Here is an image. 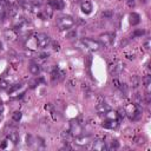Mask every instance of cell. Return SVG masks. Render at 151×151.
Instances as JSON below:
<instances>
[{
  "instance_id": "obj_1",
  "label": "cell",
  "mask_w": 151,
  "mask_h": 151,
  "mask_svg": "<svg viewBox=\"0 0 151 151\" xmlns=\"http://www.w3.org/2000/svg\"><path fill=\"white\" fill-rule=\"evenodd\" d=\"M74 25V20L71 17H60L57 20V26L59 27L60 31H67Z\"/></svg>"
},
{
  "instance_id": "obj_2",
  "label": "cell",
  "mask_w": 151,
  "mask_h": 151,
  "mask_svg": "<svg viewBox=\"0 0 151 151\" xmlns=\"http://www.w3.org/2000/svg\"><path fill=\"white\" fill-rule=\"evenodd\" d=\"M114 37H116V34L113 32H105L99 35V42L101 46H110L113 44Z\"/></svg>"
},
{
  "instance_id": "obj_3",
  "label": "cell",
  "mask_w": 151,
  "mask_h": 151,
  "mask_svg": "<svg viewBox=\"0 0 151 151\" xmlns=\"http://www.w3.org/2000/svg\"><path fill=\"white\" fill-rule=\"evenodd\" d=\"M125 113L131 118V119H137L138 116L140 114V110L138 107L137 104H129L126 107H125Z\"/></svg>"
},
{
  "instance_id": "obj_4",
  "label": "cell",
  "mask_w": 151,
  "mask_h": 151,
  "mask_svg": "<svg viewBox=\"0 0 151 151\" xmlns=\"http://www.w3.org/2000/svg\"><path fill=\"white\" fill-rule=\"evenodd\" d=\"M81 42H83V45H84L87 50H90V51H98V50L101 47V45H100L99 41L93 40V39H90V38H84V39L81 40Z\"/></svg>"
},
{
  "instance_id": "obj_5",
  "label": "cell",
  "mask_w": 151,
  "mask_h": 151,
  "mask_svg": "<svg viewBox=\"0 0 151 151\" xmlns=\"http://www.w3.org/2000/svg\"><path fill=\"white\" fill-rule=\"evenodd\" d=\"M35 38H37V45L40 48L47 47L50 45V42H51V38L45 33H39V34H37Z\"/></svg>"
},
{
  "instance_id": "obj_6",
  "label": "cell",
  "mask_w": 151,
  "mask_h": 151,
  "mask_svg": "<svg viewBox=\"0 0 151 151\" xmlns=\"http://www.w3.org/2000/svg\"><path fill=\"white\" fill-rule=\"evenodd\" d=\"M123 71V63L120 60H114L109 65V72L112 76H118Z\"/></svg>"
},
{
  "instance_id": "obj_7",
  "label": "cell",
  "mask_w": 151,
  "mask_h": 151,
  "mask_svg": "<svg viewBox=\"0 0 151 151\" xmlns=\"http://www.w3.org/2000/svg\"><path fill=\"white\" fill-rule=\"evenodd\" d=\"M70 133L71 136L73 137H78L80 134H83V126L80 123L78 122H71V125H70Z\"/></svg>"
},
{
  "instance_id": "obj_8",
  "label": "cell",
  "mask_w": 151,
  "mask_h": 151,
  "mask_svg": "<svg viewBox=\"0 0 151 151\" xmlns=\"http://www.w3.org/2000/svg\"><path fill=\"white\" fill-rule=\"evenodd\" d=\"M104 127H106V129H110V130H113V129H117L118 127V125H119V123H118V120L117 119H106L105 122H103V124H101Z\"/></svg>"
},
{
  "instance_id": "obj_9",
  "label": "cell",
  "mask_w": 151,
  "mask_h": 151,
  "mask_svg": "<svg viewBox=\"0 0 151 151\" xmlns=\"http://www.w3.org/2000/svg\"><path fill=\"white\" fill-rule=\"evenodd\" d=\"M48 5L53 8V9H63L65 7V2L64 0H48Z\"/></svg>"
},
{
  "instance_id": "obj_10",
  "label": "cell",
  "mask_w": 151,
  "mask_h": 151,
  "mask_svg": "<svg viewBox=\"0 0 151 151\" xmlns=\"http://www.w3.org/2000/svg\"><path fill=\"white\" fill-rule=\"evenodd\" d=\"M92 143V149H94V150H105L106 149V143L104 142V139H97V140H94V142H91Z\"/></svg>"
},
{
  "instance_id": "obj_11",
  "label": "cell",
  "mask_w": 151,
  "mask_h": 151,
  "mask_svg": "<svg viewBox=\"0 0 151 151\" xmlns=\"http://www.w3.org/2000/svg\"><path fill=\"white\" fill-rule=\"evenodd\" d=\"M80 9H81V12L83 13H85V14H90L91 12H92V4L90 2V1H83L81 2V5H80Z\"/></svg>"
},
{
  "instance_id": "obj_12",
  "label": "cell",
  "mask_w": 151,
  "mask_h": 151,
  "mask_svg": "<svg viewBox=\"0 0 151 151\" xmlns=\"http://www.w3.org/2000/svg\"><path fill=\"white\" fill-rule=\"evenodd\" d=\"M88 143H91L88 136H81V134H80V136L76 137V144H77V145L83 146V145H87Z\"/></svg>"
},
{
  "instance_id": "obj_13",
  "label": "cell",
  "mask_w": 151,
  "mask_h": 151,
  "mask_svg": "<svg viewBox=\"0 0 151 151\" xmlns=\"http://www.w3.org/2000/svg\"><path fill=\"white\" fill-rule=\"evenodd\" d=\"M63 76H64V72L60 71L58 67H53V68H52V72H51V78H52V80L61 79Z\"/></svg>"
},
{
  "instance_id": "obj_14",
  "label": "cell",
  "mask_w": 151,
  "mask_h": 151,
  "mask_svg": "<svg viewBox=\"0 0 151 151\" xmlns=\"http://www.w3.org/2000/svg\"><path fill=\"white\" fill-rule=\"evenodd\" d=\"M7 139L9 142H12L13 144H18L19 143V134H18V132L14 131V130L7 132Z\"/></svg>"
},
{
  "instance_id": "obj_15",
  "label": "cell",
  "mask_w": 151,
  "mask_h": 151,
  "mask_svg": "<svg viewBox=\"0 0 151 151\" xmlns=\"http://www.w3.org/2000/svg\"><path fill=\"white\" fill-rule=\"evenodd\" d=\"M4 35H5L6 40L12 41V40H15V38L18 37V32L15 29H7V31H5Z\"/></svg>"
},
{
  "instance_id": "obj_16",
  "label": "cell",
  "mask_w": 151,
  "mask_h": 151,
  "mask_svg": "<svg viewBox=\"0 0 151 151\" xmlns=\"http://www.w3.org/2000/svg\"><path fill=\"white\" fill-rule=\"evenodd\" d=\"M28 70H29V72H31L32 74H34V76L39 74V73H40V71H41L40 65H39L38 63H31V64H29V66H28Z\"/></svg>"
},
{
  "instance_id": "obj_17",
  "label": "cell",
  "mask_w": 151,
  "mask_h": 151,
  "mask_svg": "<svg viewBox=\"0 0 151 151\" xmlns=\"http://www.w3.org/2000/svg\"><path fill=\"white\" fill-rule=\"evenodd\" d=\"M25 45L27 46V48H31V50H34L35 47H38L37 45V38H33V37H28L26 39V42Z\"/></svg>"
},
{
  "instance_id": "obj_18",
  "label": "cell",
  "mask_w": 151,
  "mask_h": 151,
  "mask_svg": "<svg viewBox=\"0 0 151 151\" xmlns=\"http://www.w3.org/2000/svg\"><path fill=\"white\" fill-rule=\"evenodd\" d=\"M139 22H140V17H139V14L136 13V12H132V13L130 14V24H131L132 26H136V25H138Z\"/></svg>"
},
{
  "instance_id": "obj_19",
  "label": "cell",
  "mask_w": 151,
  "mask_h": 151,
  "mask_svg": "<svg viewBox=\"0 0 151 151\" xmlns=\"http://www.w3.org/2000/svg\"><path fill=\"white\" fill-rule=\"evenodd\" d=\"M96 110H97V112H98L99 114H103V113H105V112L109 110V106H107V104H105L104 101H100V103L97 104Z\"/></svg>"
},
{
  "instance_id": "obj_20",
  "label": "cell",
  "mask_w": 151,
  "mask_h": 151,
  "mask_svg": "<svg viewBox=\"0 0 151 151\" xmlns=\"http://www.w3.org/2000/svg\"><path fill=\"white\" fill-rule=\"evenodd\" d=\"M105 116H106V119H119V116H118V112L117 111H112V110H107L105 112Z\"/></svg>"
},
{
  "instance_id": "obj_21",
  "label": "cell",
  "mask_w": 151,
  "mask_h": 151,
  "mask_svg": "<svg viewBox=\"0 0 151 151\" xmlns=\"http://www.w3.org/2000/svg\"><path fill=\"white\" fill-rule=\"evenodd\" d=\"M7 12H8L9 17H14V15H17V14H18L19 8H18V6H15V5H9L8 9H6V13H7Z\"/></svg>"
},
{
  "instance_id": "obj_22",
  "label": "cell",
  "mask_w": 151,
  "mask_h": 151,
  "mask_svg": "<svg viewBox=\"0 0 151 151\" xmlns=\"http://www.w3.org/2000/svg\"><path fill=\"white\" fill-rule=\"evenodd\" d=\"M130 83H131V86L133 88H137L139 85H140V79L138 76H132L131 79H130Z\"/></svg>"
},
{
  "instance_id": "obj_23",
  "label": "cell",
  "mask_w": 151,
  "mask_h": 151,
  "mask_svg": "<svg viewBox=\"0 0 151 151\" xmlns=\"http://www.w3.org/2000/svg\"><path fill=\"white\" fill-rule=\"evenodd\" d=\"M118 147H119V143H118L116 139L111 140V142L109 143V145H106V149H109V150H116V149H118Z\"/></svg>"
},
{
  "instance_id": "obj_24",
  "label": "cell",
  "mask_w": 151,
  "mask_h": 151,
  "mask_svg": "<svg viewBox=\"0 0 151 151\" xmlns=\"http://www.w3.org/2000/svg\"><path fill=\"white\" fill-rule=\"evenodd\" d=\"M101 17L104 19H111L113 17V11L112 9H105L101 12Z\"/></svg>"
},
{
  "instance_id": "obj_25",
  "label": "cell",
  "mask_w": 151,
  "mask_h": 151,
  "mask_svg": "<svg viewBox=\"0 0 151 151\" xmlns=\"http://www.w3.org/2000/svg\"><path fill=\"white\" fill-rule=\"evenodd\" d=\"M143 84H144L146 91L149 92V88H150V85H151V77H150V76H145V77L143 78Z\"/></svg>"
},
{
  "instance_id": "obj_26",
  "label": "cell",
  "mask_w": 151,
  "mask_h": 151,
  "mask_svg": "<svg viewBox=\"0 0 151 151\" xmlns=\"http://www.w3.org/2000/svg\"><path fill=\"white\" fill-rule=\"evenodd\" d=\"M21 117H22V113H21L20 111H15V112L12 114V119H13V122H19V120L21 119Z\"/></svg>"
},
{
  "instance_id": "obj_27",
  "label": "cell",
  "mask_w": 151,
  "mask_h": 151,
  "mask_svg": "<svg viewBox=\"0 0 151 151\" xmlns=\"http://www.w3.org/2000/svg\"><path fill=\"white\" fill-rule=\"evenodd\" d=\"M5 14H6V7H5L4 2H2V1H0V21L4 19Z\"/></svg>"
},
{
  "instance_id": "obj_28",
  "label": "cell",
  "mask_w": 151,
  "mask_h": 151,
  "mask_svg": "<svg viewBox=\"0 0 151 151\" xmlns=\"http://www.w3.org/2000/svg\"><path fill=\"white\" fill-rule=\"evenodd\" d=\"M61 138L65 140V143H68V140H70V138H71L70 131H63V132H61Z\"/></svg>"
},
{
  "instance_id": "obj_29",
  "label": "cell",
  "mask_w": 151,
  "mask_h": 151,
  "mask_svg": "<svg viewBox=\"0 0 151 151\" xmlns=\"http://www.w3.org/2000/svg\"><path fill=\"white\" fill-rule=\"evenodd\" d=\"M65 37H66L67 39H73V38L77 37V31H76V29H70V31L66 33Z\"/></svg>"
},
{
  "instance_id": "obj_30",
  "label": "cell",
  "mask_w": 151,
  "mask_h": 151,
  "mask_svg": "<svg viewBox=\"0 0 151 151\" xmlns=\"http://www.w3.org/2000/svg\"><path fill=\"white\" fill-rule=\"evenodd\" d=\"M145 34V31L144 29H136L133 33H132V37H142Z\"/></svg>"
},
{
  "instance_id": "obj_31",
  "label": "cell",
  "mask_w": 151,
  "mask_h": 151,
  "mask_svg": "<svg viewBox=\"0 0 151 151\" xmlns=\"http://www.w3.org/2000/svg\"><path fill=\"white\" fill-rule=\"evenodd\" d=\"M21 87V85L20 84H17V85H14V86H12V87H9V90H8V92H9V94H12V93H14L17 90H19Z\"/></svg>"
},
{
  "instance_id": "obj_32",
  "label": "cell",
  "mask_w": 151,
  "mask_h": 151,
  "mask_svg": "<svg viewBox=\"0 0 151 151\" xmlns=\"http://www.w3.org/2000/svg\"><path fill=\"white\" fill-rule=\"evenodd\" d=\"M7 87H8V81H6L4 79H0V88L1 90H5Z\"/></svg>"
},
{
  "instance_id": "obj_33",
  "label": "cell",
  "mask_w": 151,
  "mask_h": 151,
  "mask_svg": "<svg viewBox=\"0 0 151 151\" xmlns=\"http://www.w3.org/2000/svg\"><path fill=\"white\" fill-rule=\"evenodd\" d=\"M112 84H113V86H114L116 88H119V86H120V84H122V83H120L117 78H113V79H112Z\"/></svg>"
},
{
  "instance_id": "obj_34",
  "label": "cell",
  "mask_w": 151,
  "mask_h": 151,
  "mask_svg": "<svg viewBox=\"0 0 151 151\" xmlns=\"http://www.w3.org/2000/svg\"><path fill=\"white\" fill-rule=\"evenodd\" d=\"M29 4H32V5H34V6H39V5H41V0H27Z\"/></svg>"
},
{
  "instance_id": "obj_35",
  "label": "cell",
  "mask_w": 151,
  "mask_h": 151,
  "mask_svg": "<svg viewBox=\"0 0 151 151\" xmlns=\"http://www.w3.org/2000/svg\"><path fill=\"white\" fill-rule=\"evenodd\" d=\"M150 42H151L150 39H146V40L144 41V48H145V50H149V48H150Z\"/></svg>"
},
{
  "instance_id": "obj_36",
  "label": "cell",
  "mask_w": 151,
  "mask_h": 151,
  "mask_svg": "<svg viewBox=\"0 0 151 151\" xmlns=\"http://www.w3.org/2000/svg\"><path fill=\"white\" fill-rule=\"evenodd\" d=\"M52 46H53V50L54 51H59L60 50V45H59V42H52Z\"/></svg>"
},
{
  "instance_id": "obj_37",
  "label": "cell",
  "mask_w": 151,
  "mask_h": 151,
  "mask_svg": "<svg viewBox=\"0 0 151 151\" xmlns=\"http://www.w3.org/2000/svg\"><path fill=\"white\" fill-rule=\"evenodd\" d=\"M126 2H127V5L130 7H134V5H136V1L134 0H126Z\"/></svg>"
},
{
  "instance_id": "obj_38",
  "label": "cell",
  "mask_w": 151,
  "mask_h": 151,
  "mask_svg": "<svg viewBox=\"0 0 151 151\" xmlns=\"http://www.w3.org/2000/svg\"><path fill=\"white\" fill-rule=\"evenodd\" d=\"M6 142H7V140H4V142L0 144V147H1V149H5V147H6Z\"/></svg>"
},
{
  "instance_id": "obj_39",
  "label": "cell",
  "mask_w": 151,
  "mask_h": 151,
  "mask_svg": "<svg viewBox=\"0 0 151 151\" xmlns=\"http://www.w3.org/2000/svg\"><path fill=\"white\" fill-rule=\"evenodd\" d=\"M45 109H46V110H51V109H52V105H51V104H47V105L45 106Z\"/></svg>"
},
{
  "instance_id": "obj_40",
  "label": "cell",
  "mask_w": 151,
  "mask_h": 151,
  "mask_svg": "<svg viewBox=\"0 0 151 151\" xmlns=\"http://www.w3.org/2000/svg\"><path fill=\"white\" fill-rule=\"evenodd\" d=\"M2 50V44H1V41H0V51Z\"/></svg>"
},
{
  "instance_id": "obj_41",
  "label": "cell",
  "mask_w": 151,
  "mask_h": 151,
  "mask_svg": "<svg viewBox=\"0 0 151 151\" xmlns=\"http://www.w3.org/2000/svg\"><path fill=\"white\" fill-rule=\"evenodd\" d=\"M1 112H2V109H1V106H0V114H1Z\"/></svg>"
}]
</instances>
